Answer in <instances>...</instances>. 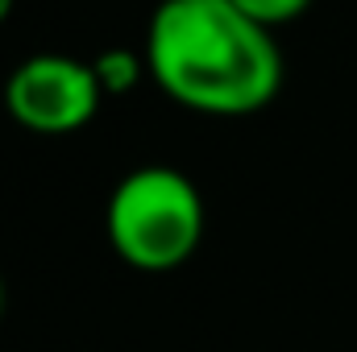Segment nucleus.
<instances>
[{"label":"nucleus","instance_id":"39448f33","mask_svg":"<svg viewBox=\"0 0 357 352\" xmlns=\"http://www.w3.org/2000/svg\"><path fill=\"white\" fill-rule=\"evenodd\" d=\"M233 4L245 17H254L258 25H266V29H282V25L299 21L312 8V0H233Z\"/></svg>","mask_w":357,"mask_h":352},{"label":"nucleus","instance_id":"f03ea898","mask_svg":"<svg viewBox=\"0 0 357 352\" xmlns=\"http://www.w3.org/2000/svg\"><path fill=\"white\" fill-rule=\"evenodd\" d=\"M199 186L175 166H137L121 178L104 207L112 253L142 273H171L204 241Z\"/></svg>","mask_w":357,"mask_h":352},{"label":"nucleus","instance_id":"7ed1b4c3","mask_svg":"<svg viewBox=\"0 0 357 352\" xmlns=\"http://www.w3.org/2000/svg\"><path fill=\"white\" fill-rule=\"evenodd\" d=\"M104 88L91 71L71 54H29L4 79V112L13 125L38 137H67L88 129L100 112Z\"/></svg>","mask_w":357,"mask_h":352},{"label":"nucleus","instance_id":"423d86ee","mask_svg":"<svg viewBox=\"0 0 357 352\" xmlns=\"http://www.w3.org/2000/svg\"><path fill=\"white\" fill-rule=\"evenodd\" d=\"M13 8H17V0H0V25L13 17Z\"/></svg>","mask_w":357,"mask_h":352},{"label":"nucleus","instance_id":"20e7f679","mask_svg":"<svg viewBox=\"0 0 357 352\" xmlns=\"http://www.w3.org/2000/svg\"><path fill=\"white\" fill-rule=\"evenodd\" d=\"M91 71H96V79H100L104 95H129V91L150 75L146 54H137V50H129V46L100 50V54L91 58Z\"/></svg>","mask_w":357,"mask_h":352},{"label":"nucleus","instance_id":"f257e3e1","mask_svg":"<svg viewBox=\"0 0 357 352\" xmlns=\"http://www.w3.org/2000/svg\"><path fill=\"white\" fill-rule=\"evenodd\" d=\"M142 54L154 88L204 116H250L282 91L274 29L233 0H162Z\"/></svg>","mask_w":357,"mask_h":352},{"label":"nucleus","instance_id":"0eeeda50","mask_svg":"<svg viewBox=\"0 0 357 352\" xmlns=\"http://www.w3.org/2000/svg\"><path fill=\"white\" fill-rule=\"evenodd\" d=\"M0 311H4V282H0Z\"/></svg>","mask_w":357,"mask_h":352}]
</instances>
